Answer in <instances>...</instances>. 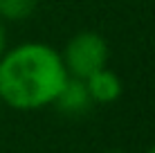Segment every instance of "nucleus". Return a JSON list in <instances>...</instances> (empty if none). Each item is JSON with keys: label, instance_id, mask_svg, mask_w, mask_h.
Segmentation results:
<instances>
[{"label": "nucleus", "instance_id": "obj_1", "mask_svg": "<svg viewBox=\"0 0 155 153\" xmlns=\"http://www.w3.org/2000/svg\"><path fill=\"white\" fill-rule=\"evenodd\" d=\"M68 70L47 43L27 41L0 56V104L16 110H38L54 104Z\"/></svg>", "mask_w": 155, "mask_h": 153}, {"label": "nucleus", "instance_id": "obj_2", "mask_svg": "<svg viewBox=\"0 0 155 153\" xmlns=\"http://www.w3.org/2000/svg\"><path fill=\"white\" fill-rule=\"evenodd\" d=\"M110 47L97 32H79L68 41L61 59L68 75L77 79H88L97 70L108 65Z\"/></svg>", "mask_w": 155, "mask_h": 153}, {"label": "nucleus", "instance_id": "obj_3", "mask_svg": "<svg viewBox=\"0 0 155 153\" xmlns=\"http://www.w3.org/2000/svg\"><path fill=\"white\" fill-rule=\"evenodd\" d=\"M92 97L88 92V86H85L83 79L77 77H68V81L63 83L61 92L56 95L54 106L61 110L68 117H79V115H85L90 108H92Z\"/></svg>", "mask_w": 155, "mask_h": 153}, {"label": "nucleus", "instance_id": "obj_4", "mask_svg": "<svg viewBox=\"0 0 155 153\" xmlns=\"http://www.w3.org/2000/svg\"><path fill=\"white\" fill-rule=\"evenodd\" d=\"M85 86H88V92L92 97L94 104H113L121 97V79L110 70L108 65L97 70L94 75H90L88 79H83Z\"/></svg>", "mask_w": 155, "mask_h": 153}, {"label": "nucleus", "instance_id": "obj_5", "mask_svg": "<svg viewBox=\"0 0 155 153\" xmlns=\"http://www.w3.org/2000/svg\"><path fill=\"white\" fill-rule=\"evenodd\" d=\"M38 7V0H0V20L20 23L27 20Z\"/></svg>", "mask_w": 155, "mask_h": 153}, {"label": "nucleus", "instance_id": "obj_6", "mask_svg": "<svg viewBox=\"0 0 155 153\" xmlns=\"http://www.w3.org/2000/svg\"><path fill=\"white\" fill-rule=\"evenodd\" d=\"M7 52V29H5V23L0 20V56Z\"/></svg>", "mask_w": 155, "mask_h": 153}, {"label": "nucleus", "instance_id": "obj_7", "mask_svg": "<svg viewBox=\"0 0 155 153\" xmlns=\"http://www.w3.org/2000/svg\"><path fill=\"white\" fill-rule=\"evenodd\" d=\"M146 153H155V146H151V149H148Z\"/></svg>", "mask_w": 155, "mask_h": 153}, {"label": "nucleus", "instance_id": "obj_8", "mask_svg": "<svg viewBox=\"0 0 155 153\" xmlns=\"http://www.w3.org/2000/svg\"><path fill=\"white\" fill-rule=\"evenodd\" d=\"M110 153H121V151H110Z\"/></svg>", "mask_w": 155, "mask_h": 153}]
</instances>
